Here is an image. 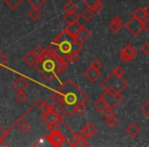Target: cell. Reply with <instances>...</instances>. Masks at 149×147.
<instances>
[{
    "label": "cell",
    "instance_id": "obj_33",
    "mask_svg": "<svg viewBox=\"0 0 149 147\" xmlns=\"http://www.w3.org/2000/svg\"><path fill=\"white\" fill-rule=\"evenodd\" d=\"M118 124V121L116 118V116H112V118H106V126L109 127V128H114Z\"/></svg>",
    "mask_w": 149,
    "mask_h": 147
},
{
    "label": "cell",
    "instance_id": "obj_30",
    "mask_svg": "<svg viewBox=\"0 0 149 147\" xmlns=\"http://www.w3.org/2000/svg\"><path fill=\"white\" fill-rule=\"evenodd\" d=\"M27 99H28V95L24 91L17 92V94L15 95V100H17L19 103H24V102L27 101Z\"/></svg>",
    "mask_w": 149,
    "mask_h": 147
},
{
    "label": "cell",
    "instance_id": "obj_10",
    "mask_svg": "<svg viewBox=\"0 0 149 147\" xmlns=\"http://www.w3.org/2000/svg\"><path fill=\"white\" fill-rule=\"evenodd\" d=\"M97 132H98V130H97V128H96V126L94 124H92L91 122L87 123L81 130L82 136L85 137V138H88V139L94 137L96 134H97Z\"/></svg>",
    "mask_w": 149,
    "mask_h": 147
},
{
    "label": "cell",
    "instance_id": "obj_43",
    "mask_svg": "<svg viewBox=\"0 0 149 147\" xmlns=\"http://www.w3.org/2000/svg\"><path fill=\"white\" fill-rule=\"evenodd\" d=\"M141 111H143L145 114V116L149 114V100H147L142 106H141Z\"/></svg>",
    "mask_w": 149,
    "mask_h": 147
},
{
    "label": "cell",
    "instance_id": "obj_5",
    "mask_svg": "<svg viewBox=\"0 0 149 147\" xmlns=\"http://www.w3.org/2000/svg\"><path fill=\"white\" fill-rule=\"evenodd\" d=\"M100 97L104 100V102L107 104L108 107H111V108L116 107L123 101V99H124L120 92L112 89L105 90V92Z\"/></svg>",
    "mask_w": 149,
    "mask_h": 147
},
{
    "label": "cell",
    "instance_id": "obj_1",
    "mask_svg": "<svg viewBox=\"0 0 149 147\" xmlns=\"http://www.w3.org/2000/svg\"><path fill=\"white\" fill-rule=\"evenodd\" d=\"M50 99L57 107L60 108L64 116L70 118L74 114L76 104L79 102L86 103L89 98L85 92L80 89L74 80L68 79L62 84L59 89L52 94Z\"/></svg>",
    "mask_w": 149,
    "mask_h": 147
},
{
    "label": "cell",
    "instance_id": "obj_12",
    "mask_svg": "<svg viewBox=\"0 0 149 147\" xmlns=\"http://www.w3.org/2000/svg\"><path fill=\"white\" fill-rule=\"evenodd\" d=\"M108 27H109V29L111 30L113 33H118L123 28L122 17H120V15H116V17H113Z\"/></svg>",
    "mask_w": 149,
    "mask_h": 147
},
{
    "label": "cell",
    "instance_id": "obj_31",
    "mask_svg": "<svg viewBox=\"0 0 149 147\" xmlns=\"http://www.w3.org/2000/svg\"><path fill=\"white\" fill-rule=\"evenodd\" d=\"M29 2L34 8H40L46 3V0H29Z\"/></svg>",
    "mask_w": 149,
    "mask_h": 147
},
{
    "label": "cell",
    "instance_id": "obj_6",
    "mask_svg": "<svg viewBox=\"0 0 149 147\" xmlns=\"http://www.w3.org/2000/svg\"><path fill=\"white\" fill-rule=\"evenodd\" d=\"M137 55H138V52H137V50L135 49L131 44H127V45L123 48L122 51L120 52V60H122L123 62H126V63L127 62L132 61L135 57H137Z\"/></svg>",
    "mask_w": 149,
    "mask_h": 147
},
{
    "label": "cell",
    "instance_id": "obj_15",
    "mask_svg": "<svg viewBox=\"0 0 149 147\" xmlns=\"http://www.w3.org/2000/svg\"><path fill=\"white\" fill-rule=\"evenodd\" d=\"M140 132H141L140 127L137 124H135V123H131L126 129V133L130 137H132V138H136V137L140 134Z\"/></svg>",
    "mask_w": 149,
    "mask_h": 147
},
{
    "label": "cell",
    "instance_id": "obj_25",
    "mask_svg": "<svg viewBox=\"0 0 149 147\" xmlns=\"http://www.w3.org/2000/svg\"><path fill=\"white\" fill-rule=\"evenodd\" d=\"M81 17L85 22H90L94 17V13L90 8H87V9H85V10L82 11Z\"/></svg>",
    "mask_w": 149,
    "mask_h": 147
},
{
    "label": "cell",
    "instance_id": "obj_44",
    "mask_svg": "<svg viewBox=\"0 0 149 147\" xmlns=\"http://www.w3.org/2000/svg\"><path fill=\"white\" fill-rule=\"evenodd\" d=\"M98 1H100V0H84V4H85L88 8H91V7L94 6Z\"/></svg>",
    "mask_w": 149,
    "mask_h": 147
},
{
    "label": "cell",
    "instance_id": "obj_32",
    "mask_svg": "<svg viewBox=\"0 0 149 147\" xmlns=\"http://www.w3.org/2000/svg\"><path fill=\"white\" fill-rule=\"evenodd\" d=\"M60 124H61V123H52V124H47V131L49 133L54 132V131H60Z\"/></svg>",
    "mask_w": 149,
    "mask_h": 147
},
{
    "label": "cell",
    "instance_id": "obj_19",
    "mask_svg": "<svg viewBox=\"0 0 149 147\" xmlns=\"http://www.w3.org/2000/svg\"><path fill=\"white\" fill-rule=\"evenodd\" d=\"M64 61L68 62H77L80 59V54L79 52H74V51H70L68 54H66V56L63 58Z\"/></svg>",
    "mask_w": 149,
    "mask_h": 147
},
{
    "label": "cell",
    "instance_id": "obj_47",
    "mask_svg": "<svg viewBox=\"0 0 149 147\" xmlns=\"http://www.w3.org/2000/svg\"><path fill=\"white\" fill-rule=\"evenodd\" d=\"M148 9H149V5H147V6L145 7L144 10H145V13H146V15H149V10H148Z\"/></svg>",
    "mask_w": 149,
    "mask_h": 147
},
{
    "label": "cell",
    "instance_id": "obj_46",
    "mask_svg": "<svg viewBox=\"0 0 149 147\" xmlns=\"http://www.w3.org/2000/svg\"><path fill=\"white\" fill-rule=\"evenodd\" d=\"M6 136H7L6 130H4V129H3L2 127L0 126V142H2V141L4 140V138Z\"/></svg>",
    "mask_w": 149,
    "mask_h": 147
},
{
    "label": "cell",
    "instance_id": "obj_24",
    "mask_svg": "<svg viewBox=\"0 0 149 147\" xmlns=\"http://www.w3.org/2000/svg\"><path fill=\"white\" fill-rule=\"evenodd\" d=\"M146 15H146V13H145L144 9L141 8V7H138V8L135 9V11L133 13L132 17H136V19L139 20V21H142V20L144 19Z\"/></svg>",
    "mask_w": 149,
    "mask_h": 147
},
{
    "label": "cell",
    "instance_id": "obj_27",
    "mask_svg": "<svg viewBox=\"0 0 149 147\" xmlns=\"http://www.w3.org/2000/svg\"><path fill=\"white\" fill-rule=\"evenodd\" d=\"M87 110V106H86L85 102H79L74 106V114H83L84 112Z\"/></svg>",
    "mask_w": 149,
    "mask_h": 147
},
{
    "label": "cell",
    "instance_id": "obj_3",
    "mask_svg": "<svg viewBox=\"0 0 149 147\" xmlns=\"http://www.w3.org/2000/svg\"><path fill=\"white\" fill-rule=\"evenodd\" d=\"M74 37L72 36L65 29L61 31L54 40L49 44L48 50L53 52L55 55H57L60 58H64L66 54H68L72 51V42L74 41Z\"/></svg>",
    "mask_w": 149,
    "mask_h": 147
},
{
    "label": "cell",
    "instance_id": "obj_40",
    "mask_svg": "<svg viewBox=\"0 0 149 147\" xmlns=\"http://www.w3.org/2000/svg\"><path fill=\"white\" fill-rule=\"evenodd\" d=\"M83 146H89V143L87 142L85 137L81 136V138L79 139V141H78L77 144H76V147H83Z\"/></svg>",
    "mask_w": 149,
    "mask_h": 147
},
{
    "label": "cell",
    "instance_id": "obj_37",
    "mask_svg": "<svg viewBox=\"0 0 149 147\" xmlns=\"http://www.w3.org/2000/svg\"><path fill=\"white\" fill-rule=\"evenodd\" d=\"M45 50L46 49H44V48L41 47V46H36V47L34 48L33 50H32V52H33V53L35 54V55L37 56L38 58H39L40 56H41L42 54H43L44 52H45Z\"/></svg>",
    "mask_w": 149,
    "mask_h": 147
},
{
    "label": "cell",
    "instance_id": "obj_45",
    "mask_svg": "<svg viewBox=\"0 0 149 147\" xmlns=\"http://www.w3.org/2000/svg\"><path fill=\"white\" fill-rule=\"evenodd\" d=\"M141 51H142L145 55H148L149 54V43L148 42H146V43L143 44L142 47H141Z\"/></svg>",
    "mask_w": 149,
    "mask_h": 147
},
{
    "label": "cell",
    "instance_id": "obj_26",
    "mask_svg": "<svg viewBox=\"0 0 149 147\" xmlns=\"http://www.w3.org/2000/svg\"><path fill=\"white\" fill-rule=\"evenodd\" d=\"M41 11L39 10V8H34L31 9V10L29 11V17H31L32 20H33L34 22H37L38 20L41 17Z\"/></svg>",
    "mask_w": 149,
    "mask_h": 147
},
{
    "label": "cell",
    "instance_id": "obj_14",
    "mask_svg": "<svg viewBox=\"0 0 149 147\" xmlns=\"http://www.w3.org/2000/svg\"><path fill=\"white\" fill-rule=\"evenodd\" d=\"M13 87L17 90V92L19 91H25L28 87H29V83L28 81L23 77H19L15 80V82L13 83Z\"/></svg>",
    "mask_w": 149,
    "mask_h": 147
},
{
    "label": "cell",
    "instance_id": "obj_39",
    "mask_svg": "<svg viewBox=\"0 0 149 147\" xmlns=\"http://www.w3.org/2000/svg\"><path fill=\"white\" fill-rule=\"evenodd\" d=\"M113 74H116V76H118V77H124V75H125V70L122 68V66H120V65H118V66H116V68L113 70Z\"/></svg>",
    "mask_w": 149,
    "mask_h": 147
},
{
    "label": "cell",
    "instance_id": "obj_17",
    "mask_svg": "<svg viewBox=\"0 0 149 147\" xmlns=\"http://www.w3.org/2000/svg\"><path fill=\"white\" fill-rule=\"evenodd\" d=\"M80 15L76 13V11H70V13H65L63 15V20L68 24H72L76 22H79Z\"/></svg>",
    "mask_w": 149,
    "mask_h": 147
},
{
    "label": "cell",
    "instance_id": "obj_28",
    "mask_svg": "<svg viewBox=\"0 0 149 147\" xmlns=\"http://www.w3.org/2000/svg\"><path fill=\"white\" fill-rule=\"evenodd\" d=\"M81 138V134L79 133H72V136H70V140H68V143L72 147H76V144L79 141V139Z\"/></svg>",
    "mask_w": 149,
    "mask_h": 147
},
{
    "label": "cell",
    "instance_id": "obj_29",
    "mask_svg": "<svg viewBox=\"0 0 149 147\" xmlns=\"http://www.w3.org/2000/svg\"><path fill=\"white\" fill-rule=\"evenodd\" d=\"M40 102H41V104L39 106V109L41 110L42 114H47V112H49L51 110V106H52L51 104H49L46 101H40Z\"/></svg>",
    "mask_w": 149,
    "mask_h": 147
},
{
    "label": "cell",
    "instance_id": "obj_8",
    "mask_svg": "<svg viewBox=\"0 0 149 147\" xmlns=\"http://www.w3.org/2000/svg\"><path fill=\"white\" fill-rule=\"evenodd\" d=\"M45 138L48 140V142L51 143V145L55 147H59L65 142L66 138L60 131H54L51 132L48 136H45Z\"/></svg>",
    "mask_w": 149,
    "mask_h": 147
},
{
    "label": "cell",
    "instance_id": "obj_38",
    "mask_svg": "<svg viewBox=\"0 0 149 147\" xmlns=\"http://www.w3.org/2000/svg\"><path fill=\"white\" fill-rule=\"evenodd\" d=\"M142 23V30L145 32H148L149 31V15H146L144 19L141 21Z\"/></svg>",
    "mask_w": 149,
    "mask_h": 147
},
{
    "label": "cell",
    "instance_id": "obj_20",
    "mask_svg": "<svg viewBox=\"0 0 149 147\" xmlns=\"http://www.w3.org/2000/svg\"><path fill=\"white\" fill-rule=\"evenodd\" d=\"M93 107L95 108L97 111H99V112H102L104 109H105L106 107H107V104L104 102V100L102 99L101 97H99L97 100H96L95 102H94V104H93Z\"/></svg>",
    "mask_w": 149,
    "mask_h": 147
},
{
    "label": "cell",
    "instance_id": "obj_18",
    "mask_svg": "<svg viewBox=\"0 0 149 147\" xmlns=\"http://www.w3.org/2000/svg\"><path fill=\"white\" fill-rule=\"evenodd\" d=\"M83 27L79 22H76V23H72V24H68V26L65 28V30L70 34L72 36H76V34L80 31V29Z\"/></svg>",
    "mask_w": 149,
    "mask_h": 147
},
{
    "label": "cell",
    "instance_id": "obj_7",
    "mask_svg": "<svg viewBox=\"0 0 149 147\" xmlns=\"http://www.w3.org/2000/svg\"><path fill=\"white\" fill-rule=\"evenodd\" d=\"M125 27H126V29L130 32V34L132 36H138L139 34H141V32L143 31L141 21H139V20L136 19V17H133L127 22Z\"/></svg>",
    "mask_w": 149,
    "mask_h": 147
},
{
    "label": "cell",
    "instance_id": "obj_23",
    "mask_svg": "<svg viewBox=\"0 0 149 147\" xmlns=\"http://www.w3.org/2000/svg\"><path fill=\"white\" fill-rule=\"evenodd\" d=\"M19 125L17 126V129H19V131L21 133H23V134H27V133H29L30 131H31V125H30L28 122L23 121V122H19Z\"/></svg>",
    "mask_w": 149,
    "mask_h": 147
},
{
    "label": "cell",
    "instance_id": "obj_35",
    "mask_svg": "<svg viewBox=\"0 0 149 147\" xmlns=\"http://www.w3.org/2000/svg\"><path fill=\"white\" fill-rule=\"evenodd\" d=\"M102 114H103V116L105 118H112V116H114L116 114H114V111H113V108L111 107H106L105 109L102 111Z\"/></svg>",
    "mask_w": 149,
    "mask_h": 147
},
{
    "label": "cell",
    "instance_id": "obj_42",
    "mask_svg": "<svg viewBox=\"0 0 149 147\" xmlns=\"http://www.w3.org/2000/svg\"><path fill=\"white\" fill-rule=\"evenodd\" d=\"M7 61H8V57L6 56V54L0 51V64L4 65V64H6Z\"/></svg>",
    "mask_w": 149,
    "mask_h": 147
},
{
    "label": "cell",
    "instance_id": "obj_41",
    "mask_svg": "<svg viewBox=\"0 0 149 147\" xmlns=\"http://www.w3.org/2000/svg\"><path fill=\"white\" fill-rule=\"evenodd\" d=\"M91 65L93 66V68L99 70H101V68H103V64H102V62L100 61V60H98V59L93 60V61H92V63H91Z\"/></svg>",
    "mask_w": 149,
    "mask_h": 147
},
{
    "label": "cell",
    "instance_id": "obj_21",
    "mask_svg": "<svg viewBox=\"0 0 149 147\" xmlns=\"http://www.w3.org/2000/svg\"><path fill=\"white\" fill-rule=\"evenodd\" d=\"M2 1L9 7V8L15 10V9H17L25 0H2Z\"/></svg>",
    "mask_w": 149,
    "mask_h": 147
},
{
    "label": "cell",
    "instance_id": "obj_34",
    "mask_svg": "<svg viewBox=\"0 0 149 147\" xmlns=\"http://www.w3.org/2000/svg\"><path fill=\"white\" fill-rule=\"evenodd\" d=\"M82 47H83V44L81 42L77 41V40H74L72 42V51L74 52H80L82 50Z\"/></svg>",
    "mask_w": 149,
    "mask_h": 147
},
{
    "label": "cell",
    "instance_id": "obj_9",
    "mask_svg": "<svg viewBox=\"0 0 149 147\" xmlns=\"http://www.w3.org/2000/svg\"><path fill=\"white\" fill-rule=\"evenodd\" d=\"M40 120L44 124H52V123H63V118H59L57 114H55L53 111L50 110L47 114H42L40 116Z\"/></svg>",
    "mask_w": 149,
    "mask_h": 147
},
{
    "label": "cell",
    "instance_id": "obj_36",
    "mask_svg": "<svg viewBox=\"0 0 149 147\" xmlns=\"http://www.w3.org/2000/svg\"><path fill=\"white\" fill-rule=\"evenodd\" d=\"M92 11H93L94 13H100V11L102 10V9H103V4H102V2H101V0H100V1H98L97 3H96L95 5H94V6H92L91 8Z\"/></svg>",
    "mask_w": 149,
    "mask_h": 147
},
{
    "label": "cell",
    "instance_id": "obj_4",
    "mask_svg": "<svg viewBox=\"0 0 149 147\" xmlns=\"http://www.w3.org/2000/svg\"><path fill=\"white\" fill-rule=\"evenodd\" d=\"M101 87L104 90L112 89L122 93L128 87V83H127V81H125L123 79V77H118V76H116L113 72H110L109 75L102 81Z\"/></svg>",
    "mask_w": 149,
    "mask_h": 147
},
{
    "label": "cell",
    "instance_id": "obj_16",
    "mask_svg": "<svg viewBox=\"0 0 149 147\" xmlns=\"http://www.w3.org/2000/svg\"><path fill=\"white\" fill-rule=\"evenodd\" d=\"M23 59H24V61H25V63L27 64V65L34 66L38 62V59H39V58H38L37 56L33 53V52L30 51V52H28L25 56H24Z\"/></svg>",
    "mask_w": 149,
    "mask_h": 147
},
{
    "label": "cell",
    "instance_id": "obj_22",
    "mask_svg": "<svg viewBox=\"0 0 149 147\" xmlns=\"http://www.w3.org/2000/svg\"><path fill=\"white\" fill-rule=\"evenodd\" d=\"M62 9H63L65 13H70V11H76L78 9V6L74 1L68 0V1L65 2V4L62 6Z\"/></svg>",
    "mask_w": 149,
    "mask_h": 147
},
{
    "label": "cell",
    "instance_id": "obj_13",
    "mask_svg": "<svg viewBox=\"0 0 149 147\" xmlns=\"http://www.w3.org/2000/svg\"><path fill=\"white\" fill-rule=\"evenodd\" d=\"M90 36H91V33H90V31L87 29V28H85L83 26V27L80 29V31L78 32L77 34H76V36H74V39L77 40V41L81 42V43L83 44L84 42H86L88 39H89Z\"/></svg>",
    "mask_w": 149,
    "mask_h": 147
},
{
    "label": "cell",
    "instance_id": "obj_11",
    "mask_svg": "<svg viewBox=\"0 0 149 147\" xmlns=\"http://www.w3.org/2000/svg\"><path fill=\"white\" fill-rule=\"evenodd\" d=\"M84 76H85L91 83H94V82H96V80L101 76V70H97V68L90 65L89 68L84 72Z\"/></svg>",
    "mask_w": 149,
    "mask_h": 147
},
{
    "label": "cell",
    "instance_id": "obj_2",
    "mask_svg": "<svg viewBox=\"0 0 149 147\" xmlns=\"http://www.w3.org/2000/svg\"><path fill=\"white\" fill-rule=\"evenodd\" d=\"M34 68L47 81H52L57 77L58 74H61L66 70L68 62L64 61L63 58L58 57L53 52L47 49L39 57L38 62L34 65Z\"/></svg>",
    "mask_w": 149,
    "mask_h": 147
}]
</instances>
